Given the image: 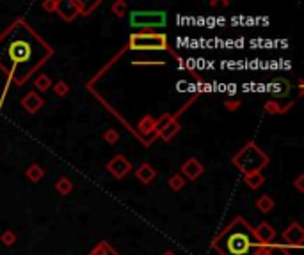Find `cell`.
Returning <instances> with one entry per match:
<instances>
[{
    "label": "cell",
    "mask_w": 304,
    "mask_h": 255,
    "mask_svg": "<svg viewBox=\"0 0 304 255\" xmlns=\"http://www.w3.org/2000/svg\"><path fill=\"white\" fill-rule=\"evenodd\" d=\"M52 54L54 50L22 18L0 34V69H4L9 80L20 87Z\"/></svg>",
    "instance_id": "6da1fadb"
},
{
    "label": "cell",
    "mask_w": 304,
    "mask_h": 255,
    "mask_svg": "<svg viewBox=\"0 0 304 255\" xmlns=\"http://www.w3.org/2000/svg\"><path fill=\"white\" fill-rule=\"evenodd\" d=\"M260 246L261 244L254 237L253 227L242 216H237L212 241V248L221 255H256Z\"/></svg>",
    "instance_id": "7a4b0ae2"
},
{
    "label": "cell",
    "mask_w": 304,
    "mask_h": 255,
    "mask_svg": "<svg viewBox=\"0 0 304 255\" xmlns=\"http://www.w3.org/2000/svg\"><path fill=\"white\" fill-rule=\"evenodd\" d=\"M232 163L246 176L251 172H261L269 165V155L258 147L254 142H247L232 158Z\"/></svg>",
    "instance_id": "3957f363"
},
{
    "label": "cell",
    "mask_w": 304,
    "mask_h": 255,
    "mask_svg": "<svg viewBox=\"0 0 304 255\" xmlns=\"http://www.w3.org/2000/svg\"><path fill=\"white\" fill-rule=\"evenodd\" d=\"M167 23V15L164 11H134L130 13L132 29L139 32H155V29H162Z\"/></svg>",
    "instance_id": "277c9868"
},
{
    "label": "cell",
    "mask_w": 304,
    "mask_h": 255,
    "mask_svg": "<svg viewBox=\"0 0 304 255\" xmlns=\"http://www.w3.org/2000/svg\"><path fill=\"white\" fill-rule=\"evenodd\" d=\"M130 50H169L167 36L160 32H134L128 37Z\"/></svg>",
    "instance_id": "5b68a950"
},
{
    "label": "cell",
    "mask_w": 304,
    "mask_h": 255,
    "mask_svg": "<svg viewBox=\"0 0 304 255\" xmlns=\"http://www.w3.org/2000/svg\"><path fill=\"white\" fill-rule=\"evenodd\" d=\"M84 2L80 0H57V9L55 15L61 16L64 22H73L77 16H82Z\"/></svg>",
    "instance_id": "8992f818"
},
{
    "label": "cell",
    "mask_w": 304,
    "mask_h": 255,
    "mask_svg": "<svg viewBox=\"0 0 304 255\" xmlns=\"http://www.w3.org/2000/svg\"><path fill=\"white\" fill-rule=\"evenodd\" d=\"M285 246L288 248H302L304 244V229L299 222H292L281 234Z\"/></svg>",
    "instance_id": "52a82bcc"
},
{
    "label": "cell",
    "mask_w": 304,
    "mask_h": 255,
    "mask_svg": "<svg viewBox=\"0 0 304 255\" xmlns=\"http://www.w3.org/2000/svg\"><path fill=\"white\" fill-rule=\"evenodd\" d=\"M105 169L109 170V174L112 177H116V179H123V177H127L128 174L132 172V163L128 162L125 155H116L109 163H107Z\"/></svg>",
    "instance_id": "ba28073f"
},
{
    "label": "cell",
    "mask_w": 304,
    "mask_h": 255,
    "mask_svg": "<svg viewBox=\"0 0 304 255\" xmlns=\"http://www.w3.org/2000/svg\"><path fill=\"white\" fill-rule=\"evenodd\" d=\"M203 172H205V167L201 165V162H199L198 158H188L187 162L180 167V174L185 177V181L199 179V177L203 176Z\"/></svg>",
    "instance_id": "9c48e42d"
},
{
    "label": "cell",
    "mask_w": 304,
    "mask_h": 255,
    "mask_svg": "<svg viewBox=\"0 0 304 255\" xmlns=\"http://www.w3.org/2000/svg\"><path fill=\"white\" fill-rule=\"evenodd\" d=\"M253 232H254V237H256L258 243H260V244H271V243H274L276 236H278L276 229L269 222H261L258 227H253Z\"/></svg>",
    "instance_id": "30bf717a"
},
{
    "label": "cell",
    "mask_w": 304,
    "mask_h": 255,
    "mask_svg": "<svg viewBox=\"0 0 304 255\" xmlns=\"http://www.w3.org/2000/svg\"><path fill=\"white\" fill-rule=\"evenodd\" d=\"M45 105V99L41 94H37L36 90H30V92H27L25 96L22 97V107L23 110L27 112V114H37V112L43 108Z\"/></svg>",
    "instance_id": "8fae6325"
},
{
    "label": "cell",
    "mask_w": 304,
    "mask_h": 255,
    "mask_svg": "<svg viewBox=\"0 0 304 255\" xmlns=\"http://www.w3.org/2000/svg\"><path fill=\"white\" fill-rule=\"evenodd\" d=\"M135 177L139 179V183L149 184V183H153V181H155L157 170L153 169L149 163H141V165L137 167V170H135Z\"/></svg>",
    "instance_id": "7c38bea8"
},
{
    "label": "cell",
    "mask_w": 304,
    "mask_h": 255,
    "mask_svg": "<svg viewBox=\"0 0 304 255\" xmlns=\"http://www.w3.org/2000/svg\"><path fill=\"white\" fill-rule=\"evenodd\" d=\"M180 131V122H178V119H174V121H171V122H167L164 128H160L159 131L155 133V137L153 138H162L164 142H169L171 138L174 137V135ZM151 138V140H153Z\"/></svg>",
    "instance_id": "4fadbf2b"
},
{
    "label": "cell",
    "mask_w": 304,
    "mask_h": 255,
    "mask_svg": "<svg viewBox=\"0 0 304 255\" xmlns=\"http://www.w3.org/2000/svg\"><path fill=\"white\" fill-rule=\"evenodd\" d=\"M256 255H293V253L285 244L271 243V244H261V246L258 248Z\"/></svg>",
    "instance_id": "5bb4252c"
},
{
    "label": "cell",
    "mask_w": 304,
    "mask_h": 255,
    "mask_svg": "<svg viewBox=\"0 0 304 255\" xmlns=\"http://www.w3.org/2000/svg\"><path fill=\"white\" fill-rule=\"evenodd\" d=\"M290 89H292V87H290V82H288V80H285V78L274 80V82L269 85V90H271L272 94H276V101H278L279 97L288 96Z\"/></svg>",
    "instance_id": "9a60e30c"
},
{
    "label": "cell",
    "mask_w": 304,
    "mask_h": 255,
    "mask_svg": "<svg viewBox=\"0 0 304 255\" xmlns=\"http://www.w3.org/2000/svg\"><path fill=\"white\" fill-rule=\"evenodd\" d=\"M137 130L141 131L142 135L157 133V117H153V115H144V117L137 122Z\"/></svg>",
    "instance_id": "2e32d148"
},
{
    "label": "cell",
    "mask_w": 304,
    "mask_h": 255,
    "mask_svg": "<svg viewBox=\"0 0 304 255\" xmlns=\"http://www.w3.org/2000/svg\"><path fill=\"white\" fill-rule=\"evenodd\" d=\"M89 255H120V253H118V250L109 241H100V243L89 251Z\"/></svg>",
    "instance_id": "e0dca14e"
},
{
    "label": "cell",
    "mask_w": 304,
    "mask_h": 255,
    "mask_svg": "<svg viewBox=\"0 0 304 255\" xmlns=\"http://www.w3.org/2000/svg\"><path fill=\"white\" fill-rule=\"evenodd\" d=\"M52 85H54V82H52V78L48 75H45V73H41V75L36 76V80H34V87H36V92H48V90L52 89Z\"/></svg>",
    "instance_id": "ac0fdd59"
},
{
    "label": "cell",
    "mask_w": 304,
    "mask_h": 255,
    "mask_svg": "<svg viewBox=\"0 0 304 255\" xmlns=\"http://www.w3.org/2000/svg\"><path fill=\"white\" fill-rule=\"evenodd\" d=\"M254 206H256V209H258L260 213L267 215V213H271L272 209H274L276 204H274V198H272L271 195L265 193V195H261V197L256 198V204H254Z\"/></svg>",
    "instance_id": "d6986e66"
},
{
    "label": "cell",
    "mask_w": 304,
    "mask_h": 255,
    "mask_svg": "<svg viewBox=\"0 0 304 255\" xmlns=\"http://www.w3.org/2000/svg\"><path fill=\"white\" fill-rule=\"evenodd\" d=\"M244 183H246L251 190H258V188L265 183V177L261 172H251V174H246V176H244Z\"/></svg>",
    "instance_id": "ffe728a7"
},
{
    "label": "cell",
    "mask_w": 304,
    "mask_h": 255,
    "mask_svg": "<svg viewBox=\"0 0 304 255\" xmlns=\"http://www.w3.org/2000/svg\"><path fill=\"white\" fill-rule=\"evenodd\" d=\"M25 176H27V179L32 181V183H40V181L45 177V170H43V167H41V165L32 163V165L25 170Z\"/></svg>",
    "instance_id": "44dd1931"
},
{
    "label": "cell",
    "mask_w": 304,
    "mask_h": 255,
    "mask_svg": "<svg viewBox=\"0 0 304 255\" xmlns=\"http://www.w3.org/2000/svg\"><path fill=\"white\" fill-rule=\"evenodd\" d=\"M55 190H57V193H61V195H69L73 191V183L66 176H62V177H59L57 183H55Z\"/></svg>",
    "instance_id": "7402d4cb"
},
{
    "label": "cell",
    "mask_w": 304,
    "mask_h": 255,
    "mask_svg": "<svg viewBox=\"0 0 304 255\" xmlns=\"http://www.w3.org/2000/svg\"><path fill=\"white\" fill-rule=\"evenodd\" d=\"M263 108H265V112H267V114H271V115H281V114H285V112H286V108L281 107V105H279V101H276V99H269L267 103L263 105Z\"/></svg>",
    "instance_id": "603a6c76"
},
{
    "label": "cell",
    "mask_w": 304,
    "mask_h": 255,
    "mask_svg": "<svg viewBox=\"0 0 304 255\" xmlns=\"http://www.w3.org/2000/svg\"><path fill=\"white\" fill-rule=\"evenodd\" d=\"M167 184H169V188L173 191H180L183 190L185 186V177L181 176V174H173V176L169 177V181H167Z\"/></svg>",
    "instance_id": "cb8c5ba5"
},
{
    "label": "cell",
    "mask_w": 304,
    "mask_h": 255,
    "mask_svg": "<svg viewBox=\"0 0 304 255\" xmlns=\"http://www.w3.org/2000/svg\"><path fill=\"white\" fill-rule=\"evenodd\" d=\"M120 138H121L120 131L114 130V128H109V130H107L105 133H103V140H105L109 145H116L118 142H120Z\"/></svg>",
    "instance_id": "d4e9b609"
},
{
    "label": "cell",
    "mask_w": 304,
    "mask_h": 255,
    "mask_svg": "<svg viewBox=\"0 0 304 255\" xmlns=\"http://www.w3.org/2000/svg\"><path fill=\"white\" fill-rule=\"evenodd\" d=\"M110 9H112V15H116L118 18H123V16L127 15L128 6H127V2H125V0H116Z\"/></svg>",
    "instance_id": "484cf974"
},
{
    "label": "cell",
    "mask_w": 304,
    "mask_h": 255,
    "mask_svg": "<svg viewBox=\"0 0 304 255\" xmlns=\"http://www.w3.org/2000/svg\"><path fill=\"white\" fill-rule=\"evenodd\" d=\"M52 89H54L55 96H59V97H64L66 94L69 92V85L64 82V80H59L57 83H54V85H52Z\"/></svg>",
    "instance_id": "4316f807"
},
{
    "label": "cell",
    "mask_w": 304,
    "mask_h": 255,
    "mask_svg": "<svg viewBox=\"0 0 304 255\" xmlns=\"http://www.w3.org/2000/svg\"><path fill=\"white\" fill-rule=\"evenodd\" d=\"M0 241H2L4 246H13V244L16 243V234L13 232V230H6V232H2V236H0Z\"/></svg>",
    "instance_id": "83f0119b"
},
{
    "label": "cell",
    "mask_w": 304,
    "mask_h": 255,
    "mask_svg": "<svg viewBox=\"0 0 304 255\" xmlns=\"http://www.w3.org/2000/svg\"><path fill=\"white\" fill-rule=\"evenodd\" d=\"M240 107H242V101H240V99H226L224 101V108H226V110H230V112L239 110Z\"/></svg>",
    "instance_id": "f1b7e54d"
},
{
    "label": "cell",
    "mask_w": 304,
    "mask_h": 255,
    "mask_svg": "<svg viewBox=\"0 0 304 255\" xmlns=\"http://www.w3.org/2000/svg\"><path fill=\"white\" fill-rule=\"evenodd\" d=\"M43 9L48 13H55V9H57V0H45Z\"/></svg>",
    "instance_id": "f546056e"
},
{
    "label": "cell",
    "mask_w": 304,
    "mask_h": 255,
    "mask_svg": "<svg viewBox=\"0 0 304 255\" xmlns=\"http://www.w3.org/2000/svg\"><path fill=\"white\" fill-rule=\"evenodd\" d=\"M304 174H299L297 176V179L293 181V184H295V188H297V191H300V193H304Z\"/></svg>",
    "instance_id": "4dcf8cb0"
},
{
    "label": "cell",
    "mask_w": 304,
    "mask_h": 255,
    "mask_svg": "<svg viewBox=\"0 0 304 255\" xmlns=\"http://www.w3.org/2000/svg\"><path fill=\"white\" fill-rule=\"evenodd\" d=\"M98 6H100V0H96V2H94V4L87 6V8H86V6H84V9H82V16H89L91 13H93L94 9L98 8Z\"/></svg>",
    "instance_id": "1f68e13d"
},
{
    "label": "cell",
    "mask_w": 304,
    "mask_h": 255,
    "mask_svg": "<svg viewBox=\"0 0 304 255\" xmlns=\"http://www.w3.org/2000/svg\"><path fill=\"white\" fill-rule=\"evenodd\" d=\"M162 255H176V253H174V251H171V250H167V251H164Z\"/></svg>",
    "instance_id": "d6a6232c"
}]
</instances>
